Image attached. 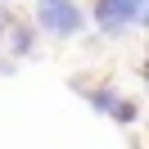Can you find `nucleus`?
<instances>
[{
  "mask_svg": "<svg viewBox=\"0 0 149 149\" xmlns=\"http://www.w3.org/2000/svg\"><path fill=\"white\" fill-rule=\"evenodd\" d=\"M36 27L45 36H72V32H81L77 0H41L36 5Z\"/></svg>",
  "mask_w": 149,
  "mask_h": 149,
  "instance_id": "1",
  "label": "nucleus"
},
{
  "mask_svg": "<svg viewBox=\"0 0 149 149\" xmlns=\"http://www.w3.org/2000/svg\"><path fill=\"white\" fill-rule=\"evenodd\" d=\"M95 18H100L104 32H122V27H131L140 14L131 9V5H122V0H100V5H95Z\"/></svg>",
  "mask_w": 149,
  "mask_h": 149,
  "instance_id": "2",
  "label": "nucleus"
},
{
  "mask_svg": "<svg viewBox=\"0 0 149 149\" xmlns=\"http://www.w3.org/2000/svg\"><path fill=\"white\" fill-rule=\"evenodd\" d=\"M113 100H118V95H109V91H95V95H91V104H95L100 113H109V109H113Z\"/></svg>",
  "mask_w": 149,
  "mask_h": 149,
  "instance_id": "3",
  "label": "nucleus"
},
{
  "mask_svg": "<svg viewBox=\"0 0 149 149\" xmlns=\"http://www.w3.org/2000/svg\"><path fill=\"white\" fill-rule=\"evenodd\" d=\"M122 5H131L136 14H145V0H122Z\"/></svg>",
  "mask_w": 149,
  "mask_h": 149,
  "instance_id": "4",
  "label": "nucleus"
},
{
  "mask_svg": "<svg viewBox=\"0 0 149 149\" xmlns=\"http://www.w3.org/2000/svg\"><path fill=\"white\" fill-rule=\"evenodd\" d=\"M0 27H9V23H5V14H0Z\"/></svg>",
  "mask_w": 149,
  "mask_h": 149,
  "instance_id": "5",
  "label": "nucleus"
},
{
  "mask_svg": "<svg viewBox=\"0 0 149 149\" xmlns=\"http://www.w3.org/2000/svg\"><path fill=\"white\" fill-rule=\"evenodd\" d=\"M0 72H5V68H0Z\"/></svg>",
  "mask_w": 149,
  "mask_h": 149,
  "instance_id": "6",
  "label": "nucleus"
}]
</instances>
